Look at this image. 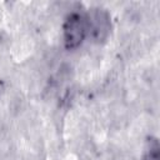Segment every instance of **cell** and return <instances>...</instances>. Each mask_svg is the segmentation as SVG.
Masks as SVG:
<instances>
[{"mask_svg": "<svg viewBox=\"0 0 160 160\" xmlns=\"http://www.w3.org/2000/svg\"><path fill=\"white\" fill-rule=\"evenodd\" d=\"M89 34L88 16L80 12H72L64 24V42L68 49L78 48Z\"/></svg>", "mask_w": 160, "mask_h": 160, "instance_id": "cell-1", "label": "cell"}, {"mask_svg": "<svg viewBox=\"0 0 160 160\" xmlns=\"http://www.w3.org/2000/svg\"><path fill=\"white\" fill-rule=\"evenodd\" d=\"M88 22H89V34L94 36L95 40H102L109 32L110 28V21L109 16L104 11H95L91 15L88 16Z\"/></svg>", "mask_w": 160, "mask_h": 160, "instance_id": "cell-2", "label": "cell"}]
</instances>
